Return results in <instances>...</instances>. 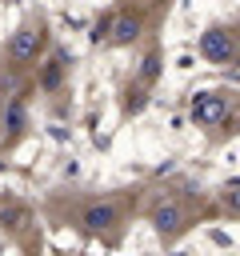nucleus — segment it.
Segmentation results:
<instances>
[{"mask_svg":"<svg viewBox=\"0 0 240 256\" xmlns=\"http://www.w3.org/2000/svg\"><path fill=\"white\" fill-rule=\"evenodd\" d=\"M36 48H40V32H36V28H20V32L12 36V44H8V60L24 64V60L36 56Z\"/></svg>","mask_w":240,"mask_h":256,"instance_id":"obj_1","label":"nucleus"},{"mask_svg":"<svg viewBox=\"0 0 240 256\" xmlns=\"http://www.w3.org/2000/svg\"><path fill=\"white\" fill-rule=\"evenodd\" d=\"M224 112H228V108H224V100H220V96H212V92H204V96H196V100H192V116H196L200 124H220V120H224Z\"/></svg>","mask_w":240,"mask_h":256,"instance_id":"obj_2","label":"nucleus"},{"mask_svg":"<svg viewBox=\"0 0 240 256\" xmlns=\"http://www.w3.org/2000/svg\"><path fill=\"white\" fill-rule=\"evenodd\" d=\"M200 52H204L208 60H228V52H232V40H228V32H220V28L204 32V40H200Z\"/></svg>","mask_w":240,"mask_h":256,"instance_id":"obj_3","label":"nucleus"},{"mask_svg":"<svg viewBox=\"0 0 240 256\" xmlns=\"http://www.w3.org/2000/svg\"><path fill=\"white\" fill-rule=\"evenodd\" d=\"M116 220V208L112 204H100V208H88V216H84V224L92 228V232H100V228H108Z\"/></svg>","mask_w":240,"mask_h":256,"instance_id":"obj_4","label":"nucleus"},{"mask_svg":"<svg viewBox=\"0 0 240 256\" xmlns=\"http://www.w3.org/2000/svg\"><path fill=\"white\" fill-rule=\"evenodd\" d=\"M152 224H156L160 232H176V224H180V208H176V204H164V208H156Z\"/></svg>","mask_w":240,"mask_h":256,"instance_id":"obj_5","label":"nucleus"},{"mask_svg":"<svg viewBox=\"0 0 240 256\" xmlns=\"http://www.w3.org/2000/svg\"><path fill=\"white\" fill-rule=\"evenodd\" d=\"M108 28H112V40H116V44H124V40H132V36H136V20H128V16L112 20Z\"/></svg>","mask_w":240,"mask_h":256,"instance_id":"obj_6","label":"nucleus"},{"mask_svg":"<svg viewBox=\"0 0 240 256\" xmlns=\"http://www.w3.org/2000/svg\"><path fill=\"white\" fill-rule=\"evenodd\" d=\"M224 208H228V212H240V188H236V192H228V196H224Z\"/></svg>","mask_w":240,"mask_h":256,"instance_id":"obj_7","label":"nucleus"}]
</instances>
